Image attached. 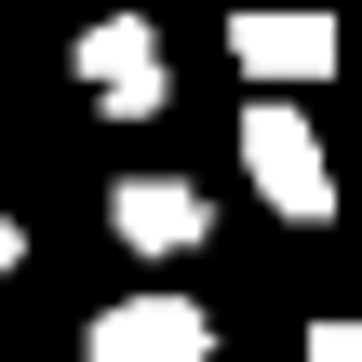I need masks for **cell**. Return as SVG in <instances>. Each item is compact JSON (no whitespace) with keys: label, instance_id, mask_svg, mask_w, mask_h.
<instances>
[{"label":"cell","instance_id":"obj_6","mask_svg":"<svg viewBox=\"0 0 362 362\" xmlns=\"http://www.w3.org/2000/svg\"><path fill=\"white\" fill-rule=\"evenodd\" d=\"M309 362H362V322H309Z\"/></svg>","mask_w":362,"mask_h":362},{"label":"cell","instance_id":"obj_7","mask_svg":"<svg viewBox=\"0 0 362 362\" xmlns=\"http://www.w3.org/2000/svg\"><path fill=\"white\" fill-rule=\"evenodd\" d=\"M13 269H27V228L0 215V309H13Z\"/></svg>","mask_w":362,"mask_h":362},{"label":"cell","instance_id":"obj_1","mask_svg":"<svg viewBox=\"0 0 362 362\" xmlns=\"http://www.w3.org/2000/svg\"><path fill=\"white\" fill-rule=\"evenodd\" d=\"M242 175H255V202L269 215H296V228H322L336 215V161H322V134H309V107H242Z\"/></svg>","mask_w":362,"mask_h":362},{"label":"cell","instance_id":"obj_5","mask_svg":"<svg viewBox=\"0 0 362 362\" xmlns=\"http://www.w3.org/2000/svg\"><path fill=\"white\" fill-rule=\"evenodd\" d=\"M228 67H242L269 107H296V81L336 67V27H322V13H228Z\"/></svg>","mask_w":362,"mask_h":362},{"label":"cell","instance_id":"obj_4","mask_svg":"<svg viewBox=\"0 0 362 362\" xmlns=\"http://www.w3.org/2000/svg\"><path fill=\"white\" fill-rule=\"evenodd\" d=\"M107 228H121V255L175 269V255H202V242H215V202H202L188 175H121V188H107Z\"/></svg>","mask_w":362,"mask_h":362},{"label":"cell","instance_id":"obj_3","mask_svg":"<svg viewBox=\"0 0 362 362\" xmlns=\"http://www.w3.org/2000/svg\"><path fill=\"white\" fill-rule=\"evenodd\" d=\"M81 81H94L107 121H161V94H175V81H161V27H148V13H94V27H81Z\"/></svg>","mask_w":362,"mask_h":362},{"label":"cell","instance_id":"obj_2","mask_svg":"<svg viewBox=\"0 0 362 362\" xmlns=\"http://www.w3.org/2000/svg\"><path fill=\"white\" fill-rule=\"evenodd\" d=\"M81 362H215V322H202V296H121V309H94V336Z\"/></svg>","mask_w":362,"mask_h":362}]
</instances>
